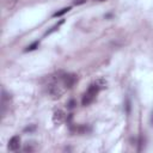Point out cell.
Here are the masks:
<instances>
[{"instance_id": "3957f363", "label": "cell", "mask_w": 153, "mask_h": 153, "mask_svg": "<svg viewBox=\"0 0 153 153\" xmlns=\"http://www.w3.org/2000/svg\"><path fill=\"white\" fill-rule=\"evenodd\" d=\"M60 76H61V81H62V84L65 85L66 88L73 87V85L78 80V76L75 74H72V73H67V74L65 73V74H61Z\"/></svg>"}, {"instance_id": "30bf717a", "label": "cell", "mask_w": 153, "mask_h": 153, "mask_svg": "<svg viewBox=\"0 0 153 153\" xmlns=\"http://www.w3.org/2000/svg\"><path fill=\"white\" fill-rule=\"evenodd\" d=\"M23 151H24V152H32V151H35V146H32V143H27V145L23 148Z\"/></svg>"}, {"instance_id": "5b68a950", "label": "cell", "mask_w": 153, "mask_h": 153, "mask_svg": "<svg viewBox=\"0 0 153 153\" xmlns=\"http://www.w3.org/2000/svg\"><path fill=\"white\" fill-rule=\"evenodd\" d=\"M65 118H66V115L62 110H56L53 115V122L55 124H61L65 121Z\"/></svg>"}, {"instance_id": "4fadbf2b", "label": "cell", "mask_w": 153, "mask_h": 153, "mask_svg": "<svg viewBox=\"0 0 153 153\" xmlns=\"http://www.w3.org/2000/svg\"><path fill=\"white\" fill-rule=\"evenodd\" d=\"M126 108H127V114H129V112H130V102H129V100H127Z\"/></svg>"}, {"instance_id": "ba28073f", "label": "cell", "mask_w": 153, "mask_h": 153, "mask_svg": "<svg viewBox=\"0 0 153 153\" xmlns=\"http://www.w3.org/2000/svg\"><path fill=\"white\" fill-rule=\"evenodd\" d=\"M69 10H71V7H63V8H61L60 11L55 12V13L53 14V17H61V16H63L65 13H67Z\"/></svg>"}, {"instance_id": "e0dca14e", "label": "cell", "mask_w": 153, "mask_h": 153, "mask_svg": "<svg viewBox=\"0 0 153 153\" xmlns=\"http://www.w3.org/2000/svg\"><path fill=\"white\" fill-rule=\"evenodd\" d=\"M102 1H103V0H102Z\"/></svg>"}, {"instance_id": "6da1fadb", "label": "cell", "mask_w": 153, "mask_h": 153, "mask_svg": "<svg viewBox=\"0 0 153 153\" xmlns=\"http://www.w3.org/2000/svg\"><path fill=\"white\" fill-rule=\"evenodd\" d=\"M47 90H48V93L51 96V98L57 99V98H60V97L65 93V91H66L67 88H66L65 85L62 84V81H61V76L59 75V76L54 78V79L48 84Z\"/></svg>"}, {"instance_id": "5bb4252c", "label": "cell", "mask_w": 153, "mask_h": 153, "mask_svg": "<svg viewBox=\"0 0 153 153\" xmlns=\"http://www.w3.org/2000/svg\"><path fill=\"white\" fill-rule=\"evenodd\" d=\"M35 129H36V127L32 126V127H27V128H25L24 131H32V130H35Z\"/></svg>"}, {"instance_id": "52a82bcc", "label": "cell", "mask_w": 153, "mask_h": 153, "mask_svg": "<svg viewBox=\"0 0 153 153\" xmlns=\"http://www.w3.org/2000/svg\"><path fill=\"white\" fill-rule=\"evenodd\" d=\"M98 86H99V88L100 90H103V88H105L106 87V85H108V82H106V80L105 79H103V78H99V79H97L96 81H94Z\"/></svg>"}, {"instance_id": "9a60e30c", "label": "cell", "mask_w": 153, "mask_h": 153, "mask_svg": "<svg viewBox=\"0 0 153 153\" xmlns=\"http://www.w3.org/2000/svg\"><path fill=\"white\" fill-rule=\"evenodd\" d=\"M86 0H75L74 1V5H81V4H84Z\"/></svg>"}, {"instance_id": "9c48e42d", "label": "cell", "mask_w": 153, "mask_h": 153, "mask_svg": "<svg viewBox=\"0 0 153 153\" xmlns=\"http://www.w3.org/2000/svg\"><path fill=\"white\" fill-rule=\"evenodd\" d=\"M38 44H39V42L38 41H36V42H33L32 44H30L26 49H25V51H31V50H35L37 47H38Z\"/></svg>"}, {"instance_id": "7c38bea8", "label": "cell", "mask_w": 153, "mask_h": 153, "mask_svg": "<svg viewBox=\"0 0 153 153\" xmlns=\"http://www.w3.org/2000/svg\"><path fill=\"white\" fill-rule=\"evenodd\" d=\"M145 143V140H143V137L142 136H140V139H139V148H137V151H142V145Z\"/></svg>"}, {"instance_id": "277c9868", "label": "cell", "mask_w": 153, "mask_h": 153, "mask_svg": "<svg viewBox=\"0 0 153 153\" xmlns=\"http://www.w3.org/2000/svg\"><path fill=\"white\" fill-rule=\"evenodd\" d=\"M20 147V137L18 135H14L8 141V149L10 151H17Z\"/></svg>"}, {"instance_id": "7a4b0ae2", "label": "cell", "mask_w": 153, "mask_h": 153, "mask_svg": "<svg viewBox=\"0 0 153 153\" xmlns=\"http://www.w3.org/2000/svg\"><path fill=\"white\" fill-rule=\"evenodd\" d=\"M99 91H100V88H99V86H98L96 82L91 84V85L88 86L87 91H86V92L84 93V96H82L81 104H82L84 106L90 105V104L94 100V98H96V96H97V93H98Z\"/></svg>"}, {"instance_id": "8992f818", "label": "cell", "mask_w": 153, "mask_h": 153, "mask_svg": "<svg viewBox=\"0 0 153 153\" xmlns=\"http://www.w3.org/2000/svg\"><path fill=\"white\" fill-rule=\"evenodd\" d=\"M63 22H65V20H60V22H59L57 24H55V25H54L53 27H50V30H48V31L45 32V36H48V35H50V33L55 32V31H56V30H57V29L60 27V25H61V24H63Z\"/></svg>"}, {"instance_id": "8fae6325", "label": "cell", "mask_w": 153, "mask_h": 153, "mask_svg": "<svg viewBox=\"0 0 153 153\" xmlns=\"http://www.w3.org/2000/svg\"><path fill=\"white\" fill-rule=\"evenodd\" d=\"M75 105H76V102H75L74 99H71V100L67 103V108H68V109H71V110H72V109H74V108H75Z\"/></svg>"}, {"instance_id": "2e32d148", "label": "cell", "mask_w": 153, "mask_h": 153, "mask_svg": "<svg viewBox=\"0 0 153 153\" xmlns=\"http://www.w3.org/2000/svg\"><path fill=\"white\" fill-rule=\"evenodd\" d=\"M151 123H152V126H153V112H152V116H151Z\"/></svg>"}]
</instances>
